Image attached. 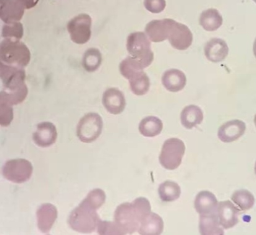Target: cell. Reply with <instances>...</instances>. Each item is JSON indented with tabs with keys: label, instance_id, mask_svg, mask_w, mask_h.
<instances>
[{
	"label": "cell",
	"instance_id": "1",
	"mask_svg": "<svg viewBox=\"0 0 256 235\" xmlns=\"http://www.w3.org/2000/svg\"><path fill=\"white\" fill-rule=\"evenodd\" d=\"M151 213V206L147 200L138 198L132 203H122L114 212V223L124 235H132L138 231L144 219Z\"/></svg>",
	"mask_w": 256,
	"mask_h": 235
},
{
	"label": "cell",
	"instance_id": "2",
	"mask_svg": "<svg viewBox=\"0 0 256 235\" xmlns=\"http://www.w3.org/2000/svg\"><path fill=\"white\" fill-rule=\"evenodd\" d=\"M0 58L4 64L23 68L30 63V52L20 40L5 38L0 46Z\"/></svg>",
	"mask_w": 256,
	"mask_h": 235
},
{
	"label": "cell",
	"instance_id": "3",
	"mask_svg": "<svg viewBox=\"0 0 256 235\" xmlns=\"http://www.w3.org/2000/svg\"><path fill=\"white\" fill-rule=\"evenodd\" d=\"M96 211L82 201L70 214L68 223L70 228L79 233H92L98 227L99 220Z\"/></svg>",
	"mask_w": 256,
	"mask_h": 235
},
{
	"label": "cell",
	"instance_id": "4",
	"mask_svg": "<svg viewBox=\"0 0 256 235\" xmlns=\"http://www.w3.org/2000/svg\"><path fill=\"white\" fill-rule=\"evenodd\" d=\"M126 47L130 56L138 60L144 69L150 66L154 56L150 39L144 32L130 33L127 38Z\"/></svg>",
	"mask_w": 256,
	"mask_h": 235
},
{
	"label": "cell",
	"instance_id": "5",
	"mask_svg": "<svg viewBox=\"0 0 256 235\" xmlns=\"http://www.w3.org/2000/svg\"><path fill=\"white\" fill-rule=\"evenodd\" d=\"M185 150L184 143L178 138H172L166 140L159 156L161 165L171 171L177 169L182 164Z\"/></svg>",
	"mask_w": 256,
	"mask_h": 235
},
{
	"label": "cell",
	"instance_id": "6",
	"mask_svg": "<svg viewBox=\"0 0 256 235\" xmlns=\"http://www.w3.org/2000/svg\"><path fill=\"white\" fill-rule=\"evenodd\" d=\"M103 121L100 115L88 113L80 119L77 126V136L83 143H90L100 137Z\"/></svg>",
	"mask_w": 256,
	"mask_h": 235
},
{
	"label": "cell",
	"instance_id": "7",
	"mask_svg": "<svg viewBox=\"0 0 256 235\" xmlns=\"http://www.w3.org/2000/svg\"><path fill=\"white\" fill-rule=\"evenodd\" d=\"M2 172L4 178L9 181L22 184L30 179L33 173V166L30 162L26 159H12L5 163Z\"/></svg>",
	"mask_w": 256,
	"mask_h": 235
},
{
	"label": "cell",
	"instance_id": "8",
	"mask_svg": "<svg viewBox=\"0 0 256 235\" xmlns=\"http://www.w3.org/2000/svg\"><path fill=\"white\" fill-rule=\"evenodd\" d=\"M92 19L88 14H82L73 18L68 23V31L73 42L83 45L90 40Z\"/></svg>",
	"mask_w": 256,
	"mask_h": 235
},
{
	"label": "cell",
	"instance_id": "9",
	"mask_svg": "<svg viewBox=\"0 0 256 235\" xmlns=\"http://www.w3.org/2000/svg\"><path fill=\"white\" fill-rule=\"evenodd\" d=\"M1 78L4 88L2 90L18 89L26 85V72L22 68L10 66L1 62Z\"/></svg>",
	"mask_w": 256,
	"mask_h": 235
},
{
	"label": "cell",
	"instance_id": "10",
	"mask_svg": "<svg viewBox=\"0 0 256 235\" xmlns=\"http://www.w3.org/2000/svg\"><path fill=\"white\" fill-rule=\"evenodd\" d=\"M168 40L174 49L186 50L192 45L193 35L188 26L175 22L170 33Z\"/></svg>",
	"mask_w": 256,
	"mask_h": 235
},
{
	"label": "cell",
	"instance_id": "11",
	"mask_svg": "<svg viewBox=\"0 0 256 235\" xmlns=\"http://www.w3.org/2000/svg\"><path fill=\"white\" fill-rule=\"evenodd\" d=\"M175 22V20L171 19L152 20L146 25V34L150 40L153 42L164 41L168 38Z\"/></svg>",
	"mask_w": 256,
	"mask_h": 235
},
{
	"label": "cell",
	"instance_id": "12",
	"mask_svg": "<svg viewBox=\"0 0 256 235\" xmlns=\"http://www.w3.org/2000/svg\"><path fill=\"white\" fill-rule=\"evenodd\" d=\"M58 133L56 125L49 122H42L34 133L33 140L40 147L46 148L56 142Z\"/></svg>",
	"mask_w": 256,
	"mask_h": 235
},
{
	"label": "cell",
	"instance_id": "13",
	"mask_svg": "<svg viewBox=\"0 0 256 235\" xmlns=\"http://www.w3.org/2000/svg\"><path fill=\"white\" fill-rule=\"evenodd\" d=\"M102 103L107 111L114 115L121 114L126 107L124 93L114 88H109L104 92Z\"/></svg>",
	"mask_w": 256,
	"mask_h": 235
},
{
	"label": "cell",
	"instance_id": "14",
	"mask_svg": "<svg viewBox=\"0 0 256 235\" xmlns=\"http://www.w3.org/2000/svg\"><path fill=\"white\" fill-rule=\"evenodd\" d=\"M58 217V211L53 205L44 204L36 211L38 226L43 234H48Z\"/></svg>",
	"mask_w": 256,
	"mask_h": 235
},
{
	"label": "cell",
	"instance_id": "15",
	"mask_svg": "<svg viewBox=\"0 0 256 235\" xmlns=\"http://www.w3.org/2000/svg\"><path fill=\"white\" fill-rule=\"evenodd\" d=\"M246 124L240 120H233L226 122L219 128L218 137L222 142L231 143L234 142L244 135Z\"/></svg>",
	"mask_w": 256,
	"mask_h": 235
},
{
	"label": "cell",
	"instance_id": "16",
	"mask_svg": "<svg viewBox=\"0 0 256 235\" xmlns=\"http://www.w3.org/2000/svg\"><path fill=\"white\" fill-rule=\"evenodd\" d=\"M218 214L219 223L224 229L233 228L238 223L240 210L230 201L218 203Z\"/></svg>",
	"mask_w": 256,
	"mask_h": 235
},
{
	"label": "cell",
	"instance_id": "17",
	"mask_svg": "<svg viewBox=\"0 0 256 235\" xmlns=\"http://www.w3.org/2000/svg\"><path fill=\"white\" fill-rule=\"evenodd\" d=\"M0 15L6 23L19 22L24 14V7L17 0H1Z\"/></svg>",
	"mask_w": 256,
	"mask_h": 235
},
{
	"label": "cell",
	"instance_id": "18",
	"mask_svg": "<svg viewBox=\"0 0 256 235\" xmlns=\"http://www.w3.org/2000/svg\"><path fill=\"white\" fill-rule=\"evenodd\" d=\"M229 48L226 41L220 38H212L208 41L204 47L206 57L211 62L223 61L228 56Z\"/></svg>",
	"mask_w": 256,
	"mask_h": 235
},
{
	"label": "cell",
	"instance_id": "19",
	"mask_svg": "<svg viewBox=\"0 0 256 235\" xmlns=\"http://www.w3.org/2000/svg\"><path fill=\"white\" fill-rule=\"evenodd\" d=\"M218 203L216 196L208 191L198 193L194 201V208L200 215L218 213Z\"/></svg>",
	"mask_w": 256,
	"mask_h": 235
},
{
	"label": "cell",
	"instance_id": "20",
	"mask_svg": "<svg viewBox=\"0 0 256 235\" xmlns=\"http://www.w3.org/2000/svg\"><path fill=\"white\" fill-rule=\"evenodd\" d=\"M162 82L167 90L178 92L184 89L186 86V77L181 70L172 69L164 72Z\"/></svg>",
	"mask_w": 256,
	"mask_h": 235
},
{
	"label": "cell",
	"instance_id": "21",
	"mask_svg": "<svg viewBox=\"0 0 256 235\" xmlns=\"http://www.w3.org/2000/svg\"><path fill=\"white\" fill-rule=\"evenodd\" d=\"M164 227L162 219L151 212L141 222L138 232L142 235H159L162 234Z\"/></svg>",
	"mask_w": 256,
	"mask_h": 235
},
{
	"label": "cell",
	"instance_id": "22",
	"mask_svg": "<svg viewBox=\"0 0 256 235\" xmlns=\"http://www.w3.org/2000/svg\"><path fill=\"white\" fill-rule=\"evenodd\" d=\"M200 232L202 235H223L218 213L200 215Z\"/></svg>",
	"mask_w": 256,
	"mask_h": 235
},
{
	"label": "cell",
	"instance_id": "23",
	"mask_svg": "<svg viewBox=\"0 0 256 235\" xmlns=\"http://www.w3.org/2000/svg\"><path fill=\"white\" fill-rule=\"evenodd\" d=\"M200 23L204 29L208 32H214L221 27L223 18L218 9H208L200 14Z\"/></svg>",
	"mask_w": 256,
	"mask_h": 235
},
{
	"label": "cell",
	"instance_id": "24",
	"mask_svg": "<svg viewBox=\"0 0 256 235\" xmlns=\"http://www.w3.org/2000/svg\"><path fill=\"white\" fill-rule=\"evenodd\" d=\"M203 119L202 111L197 106H188L182 112V124L188 129H192L202 123Z\"/></svg>",
	"mask_w": 256,
	"mask_h": 235
},
{
	"label": "cell",
	"instance_id": "25",
	"mask_svg": "<svg viewBox=\"0 0 256 235\" xmlns=\"http://www.w3.org/2000/svg\"><path fill=\"white\" fill-rule=\"evenodd\" d=\"M163 129L162 121L158 117L148 116L140 121L139 130L146 137H154L160 134Z\"/></svg>",
	"mask_w": 256,
	"mask_h": 235
},
{
	"label": "cell",
	"instance_id": "26",
	"mask_svg": "<svg viewBox=\"0 0 256 235\" xmlns=\"http://www.w3.org/2000/svg\"><path fill=\"white\" fill-rule=\"evenodd\" d=\"M28 94L27 86L18 89L5 90H2L0 95V103H5L14 106L20 104L25 100Z\"/></svg>",
	"mask_w": 256,
	"mask_h": 235
},
{
	"label": "cell",
	"instance_id": "27",
	"mask_svg": "<svg viewBox=\"0 0 256 235\" xmlns=\"http://www.w3.org/2000/svg\"><path fill=\"white\" fill-rule=\"evenodd\" d=\"M158 192L162 202H172L178 199L181 195V189L176 183L168 180L160 185Z\"/></svg>",
	"mask_w": 256,
	"mask_h": 235
},
{
	"label": "cell",
	"instance_id": "28",
	"mask_svg": "<svg viewBox=\"0 0 256 235\" xmlns=\"http://www.w3.org/2000/svg\"><path fill=\"white\" fill-rule=\"evenodd\" d=\"M129 82L130 90L136 95H144L150 90V78L144 70L130 78Z\"/></svg>",
	"mask_w": 256,
	"mask_h": 235
},
{
	"label": "cell",
	"instance_id": "29",
	"mask_svg": "<svg viewBox=\"0 0 256 235\" xmlns=\"http://www.w3.org/2000/svg\"><path fill=\"white\" fill-rule=\"evenodd\" d=\"M102 61V56L98 49H88L84 54L82 66L86 71L94 72L100 66Z\"/></svg>",
	"mask_w": 256,
	"mask_h": 235
},
{
	"label": "cell",
	"instance_id": "30",
	"mask_svg": "<svg viewBox=\"0 0 256 235\" xmlns=\"http://www.w3.org/2000/svg\"><path fill=\"white\" fill-rule=\"evenodd\" d=\"M144 67L138 60L132 56H128L120 65L122 75L128 80L143 71Z\"/></svg>",
	"mask_w": 256,
	"mask_h": 235
},
{
	"label": "cell",
	"instance_id": "31",
	"mask_svg": "<svg viewBox=\"0 0 256 235\" xmlns=\"http://www.w3.org/2000/svg\"><path fill=\"white\" fill-rule=\"evenodd\" d=\"M232 200L238 206L242 211L250 210L254 206L255 198L249 191L240 190L235 192L232 197Z\"/></svg>",
	"mask_w": 256,
	"mask_h": 235
},
{
	"label": "cell",
	"instance_id": "32",
	"mask_svg": "<svg viewBox=\"0 0 256 235\" xmlns=\"http://www.w3.org/2000/svg\"><path fill=\"white\" fill-rule=\"evenodd\" d=\"M24 35V28L20 22L6 23L2 28V36L6 39L20 40Z\"/></svg>",
	"mask_w": 256,
	"mask_h": 235
},
{
	"label": "cell",
	"instance_id": "33",
	"mask_svg": "<svg viewBox=\"0 0 256 235\" xmlns=\"http://www.w3.org/2000/svg\"><path fill=\"white\" fill-rule=\"evenodd\" d=\"M106 200L105 192L102 190L96 189L91 191L83 202L94 210H98L105 203Z\"/></svg>",
	"mask_w": 256,
	"mask_h": 235
},
{
	"label": "cell",
	"instance_id": "34",
	"mask_svg": "<svg viewBox=\"0 0 256 235\" xmlns=\"http://www.w3.org/2000/svg\"><path fill=\"white\" fill-rule=\"evenodd\" d=\"M98 232L99 235H124V232L120 229L116 223L112 222L102 221L99 219L98 224Z\"/></svg>",
	"mask_w": 256,
	"mask_h": 235
},
{
	"label": "cell",
	"instance_id": "35",
	"mask_svg": "<svg viewBox=\"0 0 256 235\" xmlns=\"http://www.w3.org/2000/svg\"><path fill=\"white\" fill-rule=\"evenodd\" d=\"M1 115H0V123L2 127H7L11 124L14 117L12 106L10 104L1 103Z\"/></svg>",
	"mask_w": 256,
	"mask_h": 235
},
{
	"label": "cell",
	"instance_id": "36",
	"mask_svg": "<svg viewBox=\"0 0 256 235\" xmlns=\"http://www.w3.org/2000/svg\"><path fill=\"white\" fill-rule=\"evenodd\" d=\"M144 6L152 13L162 12L166 7V0H144Z\"/></svg>",
	"mask_w": 256,
	"mask_h": 235
},
{
	"label": "cell",
	"instance_id": "37",
	"mask_svg": "<svg viewBox=\"0 0 256 235\" xmlns=\"http://www.w3.org/2000/svg\"><path fill=\"white\" fill-rule=\"evenodd\" d=\"M24 9H31L35 7L39 0H17Z\"/></svg>",
	"mask_w": 256,
	"mask_h": 235
},
{
	"label": "cell",
	"instance_id": "38",
	"mask_svg": "<svg viewBox=\"0 0 256 235\" xmlns=\"http://www.w3.org/2000/svg\"><path fill=\"white\" fill-rule=\"evenodd\" d=\"M253 52H254V56L256 57V38L254 41V45H253Z\"/></svg>",
	"mask_w": 256,
	"mask_h": 235
},
{
	"label": "cell",
	"instance_id": "39",
	"mask_svg": "<svg viewBox=\"0 0 256 235\" xmlns=\"http://www.w3.org/2000/svg\"><path fill=\"white\" fill-rule=\"evenodd\" d=\"M254 124L256 127V114L255 115L254 119Z\"/></svg>",
	"mask_w": 256,
	"mask_h": 235
},
{
	"label": "cell",
	"instance_id": "40",
	"mask_svg": "<svg viewBox=\"0 0 256 235\" xmlns=\"http://www.w3.org/2000/svg\"><path fill=\"white\" fill-rule=\"evenodd\" d=\"M254 171H255V173L256 174V164H255Z\"/></svg>",
	"mask_w": 256,
	"mask_h": 235
},
{
	"label": "cell",
	"instance_id": "41",
	"mask_svg": "<svg viewBox=\"0 0 256 235\" xmlns=\"http://www.w3.org/2000/svg\"><path fill=\"white\" fill-rule=\"evenodd\" d=\"M253 1H254L256 3V0H253Z\"/></svg>",
	"mask_w": 256,
	"mask_h": 235
}]
</instances>
